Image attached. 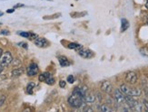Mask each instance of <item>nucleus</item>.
<instances>
[{
    "label": "nucleus",
    "instance_id": "1",
    "mask_svg": "<svg viewBox=\"0 0 148 112\" xmlns=\"http://www.w3.org/2000/svg\"><path fill=\"white\" fill-rule=\"evenodd\" d=\"M67 101H68V104L70 105V106L74 109H80L86 103L85 101H84L83 98H81L79 96H77L74 93H72V95L68 98Z\"/></svg>",
    "mask_w": 148,
    "mask_h": 112
},
{
    "label": "nucleus",
    "instance_id": "2",
    "mask_svg": "<svg viewBox=\"0 0 148 112\" xmlns=\"http://www.w3.org/2000/svg\"><path fill=\"white\" fill-rule=\"evenodd\" d=\"M120 90L123 92L125 95H129V96H133V97H138L141 95V93H142L141 90H139L137 88H130L125 84L121 85Z\"/></svg>",
    "mask_w": 148,
    "mask_h": 112
},
{
    "label": "nucleus",
    "instance_id": "3",
    "mask_svg": "<svg viewBox=\"0 0 148 112\" xmlns=\"http://www.w3.org/2000/svg\"><path fill=\"white\" fill-rule=\"evenodd\" d=\"M114 91V100L118 106H123L125 104V94L120 90V89H115Z\"/></svg>",
    "mask_w": 148,
    "mask_h": 112
},
{
    "label": "nucleus",
    "instance_id": "4",
    "mask_svg": "<svg viewBox=\"0 0 148 112\" xmlns=\"http://www.w3.org/2000/svg\"><path fill=\"white\" fill-rule=\"evenodd\" d=\"M13 62V57L10 52H5V54H2V56L0 57V64L3 67H6Z\"/></svg>",
    "mask_w": 148,
    "mask_h": 112
},
{
    "label": "nucleus",
    "instance_id": "5",
    "mask_svg": "<svg viewBox=\"0 0 148 112\" xmlns=\"http://www.w3.org/2000/svg\"><path fill=\"white\" fill-rule=\"evenodd\" d=\"M38 71H39V69H38V65L36 63H35V62H32L28 66L27 70V73L30 77L31 76H36L38 73Z\"/></svg>",
    "mask_w": 148,
    "mask_h": 112
},
{
    "label": "nucleus",
    "instance_id": "6",
    "mask_svg": "<svg viewBox=\"0 0 148 112\" xmlns=\"http://www.w3.org/2000/svg\"><path fill=\"white\" fill-rule=\"evenodd\" d=\"M77 52H78V54L81 57L85 58V59H90L92 58L94 56V54L92 51H90L88 49H85V48H80L79 50H77Z\"/></svg>",
    "mask_w": 148,
    "mask_h": 112
},
{
    "label": "nucleus",
    "instance_id": "7",
    "mask_svg": "<svg viewBox=\"0 0 148 112\" xmlns=\"http://www.w3.org/2000/svg\"><path fill=\"white\" fill-rule=\"evenodd\" d=\"M125 81L130 83V84H134L137 81V75L136 72L134 71H129L125 76Z\"/></svg>",
    "mask_w": 148,
    "mask_h": 112
},
{
    "label": "nucleus",
    "instance_id": "8",
    "mask_svg": "<svg viewBox=\"0 0 148 112\" xmlns=\"http://www.w3.org/2000/svg\"><path fill=\"white\" fill-rule=\"evenodd\" d=\"M101 90L104 92H106V93H107V94L112 93L113 90H114L113 85L109 81H104V82H103L102 85H101Z\"/></svg>",
    "mask_w": 148,
    "mask_h": 112
},
{
    "label": "nucleus",
    "instance_id": "9",
    "mask_svg": "<svg viewBox=\"0 0 148 112\" xmlns=\"http://www.w3.org/2000/svg\"><path fill=\"white\" fill-rule=\"evenodd\" d=\"M34 43L39 48H45L48 46V42L45 38H39V37L36 38L34 40Z\"/></svg>",
    "mask_w": 148,
    "mask_h": 112
},
{
    "label": "nucleus",
    "instance_id": "10",
    "mask_svg": "<svg viewBox=\"0 0 148 112\" xmlns=\"http://www.w3.org/2000/svg\"><path fill=\"white\" fill-rule=\"evenodd\" d=\"M44 76H45V82L48 85H54L55 84V79L52 76V74L49 73V72H44Z\"/></svg>",
    "mask_w": 148,
    "mask_h": 112
},
{
    "label": "nucleus",
    "instance_id": "11",
    "mask_svg": "<svg viewBox=\"0 0 148 112\" xmlns=\"http://www.w3.org/2000/svg\"><path fill=\"white\" fill-rule=\"evenodd\" d=\"M58 61H59L61 67H67L70 65V62L66 56H59L58 57Z\"/></svg>",
    "mask_w": 148,
    "mask_h": 112
},
{
    "label": "nucleus",
    "instance_id": "12",
    "mask_svg": "<svg viewBox=\"0 0 148 112\" xmlns=\"http://www.w3.org/2000/svg\"><path fill=\"white\" fill-rule=\"evenodd\" d=\"M95 100V96L92 93H86V97H85V102L86 103H92Z\"/></svg>",
    "mask_w": 148,
    "mask_h": 112
},
{
    "label": "nucleus",
    "instance_id": "13",
    "mask_svg": "<svg viewBox=\"0 0 148 112\" xmlns=\"http://www.w3.org/2000/svg\"><path fill=\"white\" fill-rule=\"evenodd\" d=\"M128 27H129V22H128L126 19L123 18L121 20V31L125 32V30L128 29Z\"/></svg>",
    "mask_w": 148,
    "mask_h": 112
},
{
    "label": "nucleus",
    "instance_id": "14",
    "mask_svg": "<svg viewBox=\"0 0 148 112\" xmlns=\"http://www.w3.org/2000/svg\"><path fill=\"white\" fill-rule=\"evenodd\" d=\"M23 69H21V68H16V69H15V70H13L12 71V72H11V74H12V76L13 77H19L20 75H22V73H23Z\"/></svg>",
    "mask_w": 148,
    "mask_h": 112
},
{
    "label": "nucleus",
    "instance_id": "15",
    "mask_svg": "<svg viewBox=\"0 0 148 112\" xmlns=\"http://www.w3.org/2000/svg\"><path fill=\"white\" fill-rule=\"evenodd\" d=\"M98 109L100 110V111H104V112H109V111H112L113 109L108 106V105H106V104H103V105H101V106H99L98 107Z\"/></svg>",
    "mask_w": 148,
    "mask_h": 112
},
{
    "label": "nucleus",
    "instance_id": "16",
    "mask_svg": "<svg viewBox=\"0 0 148 112\" xmlns=\"http://www.w3.org/2000/svg\"><path fill=\"white\" fill-rule=\"evenodd\" d=\"M35 88V83L34 82H29L27 86V94H32L33 93V90Z\"/></svg>",
    "mask_w": 148,
    "mask_h": 112
},
{
    "label": "nucleus",
    "instance_id": "17",
    "mask_svg": "<svg viewBox=\"0 0 148 112\" xmlns=\"http://www.w3.org/2000/svg\"><path fill=\"white\" fill-rule=\"evenodd\" d=\"M83 46L81 44H78V43H69L68 44V48L69 49H74V50H79L80 48H82Z\"/></svg>",
    "mask_w": 148,
    "mask_h": 112
},
{
    "label": "nucleus",
    "instance_id": "18",
    "mask_svg": "<svg viewBox=\"0 0 148 112\" xmlns=\"http://www.w3.org/2000/svg\"><path fill=\"white\" fill-rule=\"evenodd\" d=\"M18 35L23 36V37H25V38L29 39L30 38V35H31V32H20V33H18Z\"/></svg>",
    "mask_w": 148,
    "mask_h": 112
},
{
    "label": "nucleus",
    "instance_id": "19",
    "mask_svg": "<svg viewBox=\"0 0 148 112\" xmlns=\"http://www.w3.org/2000/svg\"><path fill=\"white\" fill-rule=\"evenodd\" d=\"M140 52L141 54L144 55V56H147L148 57V48L147 47H143L140 49Z\"/></svg>",
    "mask_w": 148,
    "mask_h": 112
},
{
    "label": "nucleus",
    "instance_id": "20",
    "mask_svg": "<svg viewBox=\"0 0 148 112\" xmlns=\"http://www.w3.org/2000/svg\"><path fill=\"white\" fill-rule=\"evenodd\" d=\"M67 82H69V83H74L75 82V78H74L73 75H69L67 77Z\"/></svg>",
    "mask_w": 148,
    "mask_h": 112
},
{
    "label": "nucleus",
    "instance_id": "21",
    "mask_svg": "<svg viewBox=\"0 0 148 112\" xmlns=\"http://www.w3.org/2000/svg\"><path fill=\"white\" fill-rule=\"evenodd\" d=\"M143 103H144L143 105H144L145 110V111H148V100L145 98V100H143Z\"/></svg>",
    "mask_w": 148,
    "mask_h": 112
},
{
    "label": "nucleus",
    "instance_id": "22",
    "mask_svg": "<svg viewBox=\"0 0 148 112\" xmlns=\"http://www.w3.org/2000/svg\"><path fill=\"white\" fill-rule=\"evenodd\" d=\"M5 96H1L0 97V107L2 106V105L4 104V102H5Z\"/></svg>",
    "mask_w": 148,
    "mask_h": 112
},
{
    "label": "nucleus",
    "instance_id": "23",
    "mask_svg": "<svg viewBox=\"0 0 148 112\" xmlns=\"http://www.w3.org/2000/svg\"><path fill=\"white\" fill-rule=\"evenodd\" d=\"M66 85V82L65 81H59V86H60V88H65Z\"/></svg>",
    "mask_w": 148,
    "mask_h": 112
},
{
    "label": "nucleus",
    "instance_id": "24",
    "mask_svg": "<svg viewBox=\"0 0 148 112\" xmlns=\"http://www.w3.org/2000/svg\"><path fill=\"white\" fill-rule=\"evenodd\" d=\"M0 34H1V35H9L10 33H9L8 30H2L1 32H0Z\"/></svg>",
    "mask_w": 148,
    "mask_h": 112
},
{
    "label": "nucleus",
    "instance_id": "25",
    "mask_svg": "<svg viewBox=\"0 0 148 112\" xmlns=\"http://www.w3.org/2000/svg\"><path fill=\"white\" fill-rule=\"evenodd\" d=\"M39 81H45V76H44L43 73L39 75Z\"/></svg>",
    "mask_w": 148,
    "mask_h": 112
},
{
    "label": "nucleus",
    "instance_id": "26",
    "mask_svg": "<svg viewBox=\"0 0 148 112\" xmlns=\"http://www.w3.org/2000/svg\"><path fill=\"white\" fill-rule=\"evenodd\" d=\"M19 44H20V45H23L22 47H24V48H25V49L27 48V43H19Z\"/></svg>",
    "mask_w": 148,
    "mask_h": 112
},
{
    "label": "nucleus",
    "instance_id": "27",
    "mask_svg": "<svg viewBox=\"0 0 148 112\" xmlns=\"http://www.w3.org/2000/svg\"><path fill=\"white\" fill-rule=\"evenodd\" d=\"M15 9L14 8H12V9H8V11H6V13H8V14H11V13H14Z\"/></svg>",
    "mask_w": 148,
    "mask_h": 112
},
{
    "label": "nucleus",
    "instance_id": "28",
    "mask_svg": "<svg viewBox=\"0 0 148 112\" xmlns=\"http://www.w3.org/2000/svg\"><path fill=\"white\" fill-rule=\"evenodd\" d=\"M22 6H24V5H22V4H18V5H15V8H16V7H22Z\"/></svg>",
    "mask_w": 148,
    "mask_h": 112
},
{
    "label": "nucleus",
    "instance_id": "29",
    "mask_svg": "<svg viewBox=\"0 0 148 112\" xmlns=\"http://www.w3.org/2000/svg\"><path fill=\"white\" fill-rule=\"evenodd\" d=\"M4 68L5 67H3L1 64H0V75H1V73H2V71H3V70H4Z\"/></svg>",
    "mask_w": 148,
    "mask_h": 112
},
{
    "label": "nucleus",
    "instance_id": "30",
    "mask_svg": "<svg viewBox=\"0 0 148 112\" xmlns=\"http://www.w3.org/2000/svg\"><path fill=\"white\" fill-rule=\"evenodd\" d=\"M2 54H3V50H2L1 48H0V57L2 56Z\"/></svg>",
    "mask_w": 148,
    "mask_h": 112
},
{
    "label": "nucleus",
    "instance_id": "31",
    "mask_svg": "<svg viewBox=\"0 0 148 112\" xmlns=\"http://www.w3.org/2000/svg\"><path fill=\"white\" fill-rule=\"evenodd\" d=\"M145 6H146V8L148 9V0L146 1V4H145Z\"/></svg>",
    "mask_w": 148,
    "mask_h": 112
},
{
    "label": "nucleus",
    "instance_id": "32",
    "mask_svg": "<svg viewBox=\"0 0 148 112\" xmlns=\"http://www.w3.org/2000/svg\"><path fill=\"white\" fill-rule=\"evenodd\" d=\"M4 14H3V12H0V16H2Z\"/></svg>",
    "mask_w": 148,
    "mask_h": 112
},
{
    "label": "nucleus",
    "instance_id": "33",
    "mask_svg": "<svg viewBox=\"0 0 148 112\" xmlns=\"http://www.w3.org/2000/svg\"><path fill=\"white\" fill-rule=\"evenodd\" d=\"M146 22H147V24H148V16H147V20H146Z\"/></svg>",
    "mask_w": 148,
    "mask_h": 112
},
{
    "label": "nucleus",
    "instance_id": "34",
    "mask_svg": "<svg viewBox=\"0 0 148 112\" xmlns=\"http://www.w3.org/2000/svg\"><path fill=\"white\" fill-rule=\"evenodd\" d=\"M50 1H52V0H50Z\"/></svg>",
    "mask_w": 148,
    "mask_h": 112
}]
</instances>
